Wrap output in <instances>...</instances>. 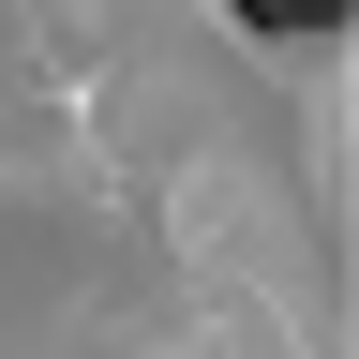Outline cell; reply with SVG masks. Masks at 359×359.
Instances as JSON below:
<instances>
[{
    "label": "cell",
    "mask_w": 359,
    "mask_h": 359,
    "mask_svg": "<svg viewBox=\"0 0 359 359\" xmlns=\"http://www.w3.org/2000/svg\"><path fill=\"white\" fill-rule=\"evenodd\" d=\"M240 30H285V45H314V30H344V0H240Z\"/></svg>",
    "instance_id": "obj_1"
}]
</instances>
